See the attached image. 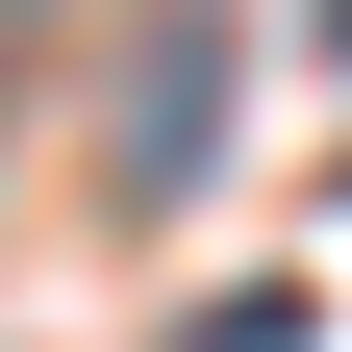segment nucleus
Listing matches in <instances>:
<instances>
[{"mask_svg":"<svg viewBox=\"0 0 352 352\" xmlns=\"http://www.w3.org/2000/svg\"><path fill=\"white\" fill-rule=\"evenodd\" d=\"M126 201H201L227 176V0H151V51H126V126H101Z\"/></svg>","mask_w":352,"mask_h":352,"instance_id":"nucleus-1","label":"nucleus"},{"mask_svg":"<svg viewBox=\"0 0 352 352\" xmlns=\"http://www.w3.org/2000/svg\"><path fill=\"white\" fill-rule=\"evenodd\" d=\"M201 352H327V302H302V277H252V302H201Z\"/></svg>","mask_w":352,"mask_h":352,"instance_id":"nucleus-2","label":"nucleus"},{"mask_svg":"<svg viewBox=\"0 0 352 352\" xmlns=\"http://www.w3.org/2000/svg\"><path fill=\"white\" fill-rule=\"evenodd\" d=\"M327 51H352V0H327Z\"/></svg>","mask_w":352,"mask_h":352,"instance_id":"nucleus-3","label":"nucleus"}]
</instances>
